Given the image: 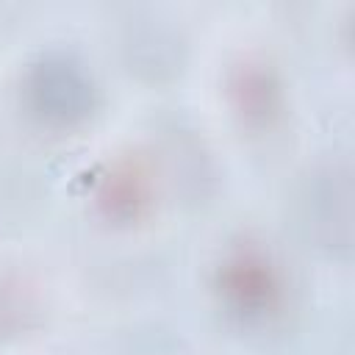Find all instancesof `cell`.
Returning a JSON list of instances; mask_svg holds the SVG:
<instances>
[{
  "label": "cell",
  "instance_id": "6da1fadb",
  "mask_svg": "<svg viewBox=\"0 0 355 355\" xmlns=\"http://www.w3.org/2000/svg\"><path fill=\"white\" fill-rule=\"evenodd\" d=\"M230 266L233 269L227 275V294L239 302V308H247L250 313H263L266 308H272L277 297V277L269 263L261 255L247 252Z\"/></svg>",
  "mask_w": 355,
  "mask_h": 355
}]
</instances>
